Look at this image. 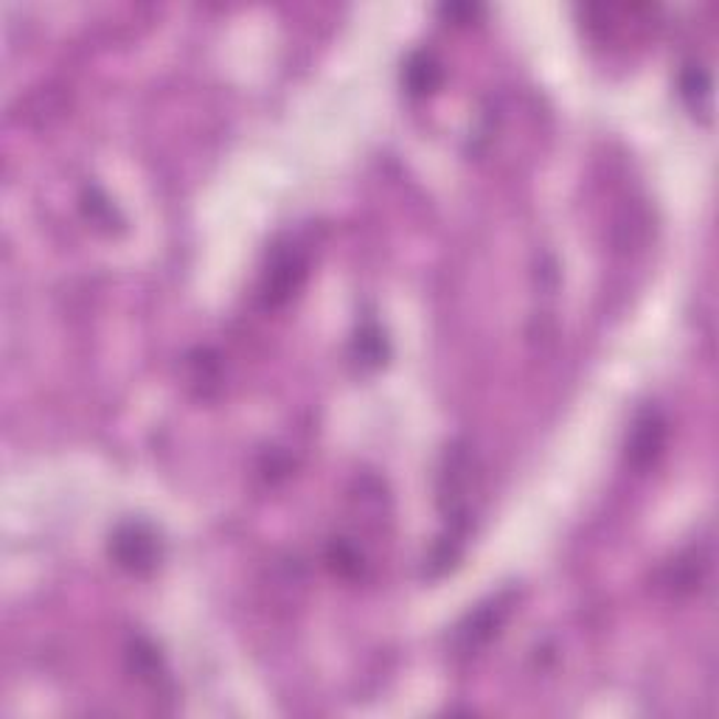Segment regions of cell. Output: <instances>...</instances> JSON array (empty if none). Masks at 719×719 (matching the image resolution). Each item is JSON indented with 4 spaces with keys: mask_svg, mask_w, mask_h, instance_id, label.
<instances>
[{
    "mask_svg": "<svg viewBox=\"0 0 719 719\" xmlns=\"http://www.w3.org/2000/svg\"><path fill=\"white\" fill-rule=\"evenodd\" d=\"M702 570H706V563H702L700 551L691 548L688 554L677 557V563H672L669 579H666V585H669L675 593H688V590L700 588Z\"/></svg>",
    "mask_w": 719,
    "mask_h": 719,
    "instance_id": "obj_9",
    "label": "cell"
},
{
    "mask_svg": "<svg viewBox=\"0 0 719 719\" xmlns=\"http://www.w3.org/2000/svg\"><path fill=\"white\" fill-rule=\"evenodd\" d=\"M677 88H680V99L683 105L691 110L695 119H702L708 124L711 121V110H713V81L711 74H708L702 65L691 63L680 70V81H677Z\"/></svg>",
    "mask_w": 719,
    "mask_h": 719,
    "instance_id": "obj_6",
    "label": "cell"
},
{
    "mask_svg": "<svg viewBox=\"0 0 719 719\" xmlns=\"http://www.w3.org/2000/svg\"><path fill=\"white\" fill-rule=\"evenodd\" d=\"M326 563H329V568L335 570V574L346 576V579H355V576L363 574L366 568L363 554H360V548L351 545L349 540H335V543L329 545V551H326Z\"/></svg>",
    "mask_w": 719,
    "mask_h": 719,
    "instance_id": "obj_10",
    "label": "cell"
},
{
    "mask_svg": "<svg viewBox=\"0 0 719 719\" xmlns=\"http://www.w3.org/2000/svg\"><path fill=\"white\" fill-rule=\"evenodd\" d=\"M509 615V601L503 596L492 599L489 604H481L476 613L469 615L461 627H458V650L461 652H476L481 646H487L489 641L501 632L503 621Z\"/></svg>",
    "mask_w": 719,
    "mask_h": 719,
    "instance_id": "obj_4",
    "label": "cell"
},
{
    "mask_svg": "<svg viewBox=\"0 0 719 719\" xmlns=\"http://www.w3.org/2000/svg\"><path fill=\"white\" fill-rule=\"evenodd\" d=\"M127 669L141 683H150L155 688L166 680V663H163L161 650L144 635H135L127 644Z\"/></svg>",
    "mask_w": 719,
    "mask_h": 719,
    "instance_id": "obj_7",
    "label": "cell"
},
{
    "mask_svg": "<svg viewBox=\"0 0 719 719\" xmlns=\"http://www.w3.org/2000/svg\"><path fill=\"white\" fill-rule=\"evenodd\" d=\"M355 360L363 369H380L389 360V340L377 324H366L355 338Z\"/></svg>",
    "mask_w": 719,
    "mask_h": 719,
    "instance_id": "obj_8",
    "label": "cell"
},
{
    "mask_svg": "<svg viewBox=\"0 0 719 719\" xmlns=\"http://www.w3.org/2000/svg\"><path fill=\"white\" fill-rule=\"evenodd\" d=\"M442 14L450 20H458V23H467L476 14H481V7H469V3H450V7H442Z\"/></svg>",
    "mask_w": 719,
    "mask_h": 719,
    "instance_id": "obj_12",
    "label": "cell"
},
{
    "mask_svg": "<svg viewBox=\"0 0 719 719\" xmlns=\"http://www.w3.org/2000/svg\"><path fill=\"white\" fill-rule=\"evenodd\" d=\"M107 551H110V559L132 576L152 574L163 559L161 537L144 520H124L116 525Z\"/></svg>",
    "mask_w": 719,
    "mask_h": 719,
    "instance_id": "obj_1",
    "label": "cell"
},
{
    "mask_svg": "<svg viewBox=\"0 0 719 719\" xmlns=\"http://www.w3.org/2000/svg\"><path fill=\"white\" fill-rule=\"evenodd\" d=\"M442 79H445V70H442V63L433 57L431 51H413L402 65V88L413 99H425V96L436 94L442 88Z\"/></svg>",
    "mask_w": 719,
    "mask_h": 719,
    "instance_id": "obj_5",
    "label": "cell"
},
{
    "mask_svg": "<svg viewBox=\"0 0 719 719\" xmlns=\"http://www.w3.org/2000/svg\"><path fill=\"white\" fill-rule=\"evenodd\" d=\"M309 262L304 257L298 244L284 242L275 244L270 253V262L262 273V284H259V298L268 309L284 307L301 287L307 282Z\"/></svg>",
    "mask_w": 719,
    "mask_h": 719,
    "instance_id": "obj_2",
    "label": "cell"
},
{
    "mask_svg": "<svg viewBox=\"0 0 719 719\" xmlns=\"http://www.w3.org/2000/svg\"><path fill=\"white\" fill-rule=\"evenodd\" d=\"M81 211H85V217H88L94 226L107 228V231H113L116 226H121V217L119 211H116V206L107 200L96 186L81 192Z\"/></svg>",
    "mask_w": 719,
    "mask_h": 719,
    "instance_id": "obj_11",
    "label": "cell"
},
{
    "mask_svg": "<svg viewBox=\"0 0 719 719\" xmlns=\"http://www.w3.org/2000/svg\"><path fill=\"white\" fill-rule=\"evenodd\" d=\"M666 433H669L666 416L657 407L646 405L635 416L630 436H627V464L632 469H641V472L650 469L661 458L663 447H666Z\"/></svg>",
    "mask_w": 719,
    "mask_h": 719,
    "instance_id": "obj_3",
    "label": "cell"
}]
</instances>
